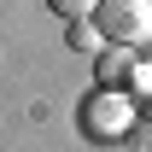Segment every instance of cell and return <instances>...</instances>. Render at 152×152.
Instances as JSON below:
<instances>
[{"instance_id": "obj_4", "label": "cell", "mask_w": 152, "mask_h": 152, "mask_svg": "<svg viewBox=\"0 0 152 152\" xmlns=\"http://www.w3.org/2000/svg\"><path fill=\"white\" fill-rule=\"evenodd\" d=\"M47 6H53V12H58L64 23H82V18H88V12L99 6V0H47Z\"/></svg>"}, {"instance_id": "obj_2", "label": "cell", "mask_w": 152, "mask_h": 152, "mask_svg": "<svg viewBox=\"0 0 152 152\" xmlns=\"http://www.w3.org/2000/svg\"><path fill=\"white\" fill-rule=\"evenodd\" d=\"M134 70H140V64H134V47H111V41H105L99 58H94V76H99V88H105V94H129Z\"/></svg>"}, {"instance_id": "obj_5", "label": "cell", "mask_w": 152, "mask_h": 152, "mask_svg": "<svg viewBox=\"0 0 152 152\" xmlns=\"http://www.w3.org/2000/svg\"><path fill=\"white\" fill-rule=\"evenodd\" d=\"M129 88H134V94H140V105H146V111H152V70H134V82H129Z\"/></svg>"}, {"instance_id": "obj_3", "label": "cell", "mask_w": 152, "mask_h": 152, "mask_svg": "<svg viewBox=\"0 0 152 152\" xmlns=\"http://www.w3.org/2000/svg\"><path fill=\"white\" fill-rule=\"evenodd\" d=\"M88 123H94V134H117L123 123H129V105H123L117 94H105V88H99V99L88 105Z\"/></svg>"}, {"instance_id": "obj_1", "label": "cell", "mask_w": 152, "mask_h": 152, "mask_svg": "<svg viewBox=\"0 0 152 152\" xmlns=\"http://www.w3.org/2000/svg\"><path fill=\"white\" fill-rule=\"evenodd\" d=\"M94 29L111 47H140V41H152V0H99Z\"/></svg>"}]
</instances>
